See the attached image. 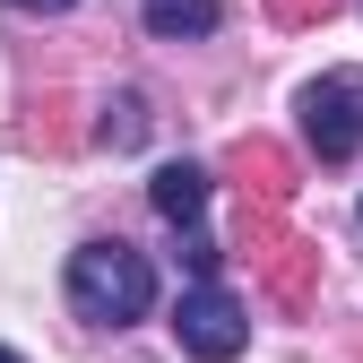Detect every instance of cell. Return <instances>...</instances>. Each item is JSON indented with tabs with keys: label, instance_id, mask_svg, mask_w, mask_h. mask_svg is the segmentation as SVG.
<instances>
[{
	"label": "cell",
	"instance_id": "cell-2",
	"mask_svg": "<svg viewBox=\"0 0 363 363\" xmlns=\"http://www.w3.org/2000/svg\"><path fill=\"white\" fill-rule=\"evenodd\" d=\"M303 139L329 164H346L363 147V69H320L303 86Z\"/></svg>",
	"mask_w": 363,
	"mask_h": 363
},
{
	"label": "cell",
	"instance_id": "cell-6",
	"mask_svg": "<svg viewBox=\"0 0 363 363\" xmlns=\"http://www.w3.org/2000/svg\"><path fill=\"white\" fill-rule=\"evenodd\" d=\"M18 9H69V0H18Z\"/></svg>",
	"mask_w": 363,
	"mask_h": 363
},
{
	"label": "cell",
	"instance_id": "cell-5",
	"mask_svg": "<svg viewBox=\"0 0 363 363\" xmlns=\"http://www.w3.org/2000/svg\"><path fill=\"white\" fill-rule=\"evenodd\" d=\"M147 9V35L182 43V35H216V0H139Z\"/></svg>",
	"mask_w": 363,
	"mask_h": 363
},
{
	"label": "cell",
	"instance_id": "cell-4",
	"mask_svg": "<svg viewBox=\"0 0 363 363\" xmlns=\"http://www.w3.org/2000/svg\"><path fill=\"white\" fill-rule=\"evenodd\" d=\"M147 199H156V216L191 225V216H199V199H208V173H199V164H164V173L147 182Z\"/></svg>",
	"mask_w": 363,
	"mask_h": 363
},
{
	"label": "cell",
	"instance_id": "cell-3",
	"mask_svg": "<svg viewBox=\"0 0 363 363\" xmlns=\"http://www.w3.org/2000/svg\"><path fill=\"white\" fill-rule=\"evenodd\" d=\"M173 337L191 346L199 363H234L242 337H251V311L225 294V286H191V294H182V311H173Z\"/></svg>",
	"mask_w": 363,
	"mask_h": 363
},
{
	"label": "cell",
	"instance_id": "cell-1",
	"mask_svg": "<svg viewBox=\"0 0 363 363\" xmlns=\"http://www.w3.org/2000/svg\"><path fill=\"white\" fill-rule=\"evenodd\" d=\"M147 303H156V268L130 251V242H86V251H69V311H78V320L130 329V320H147Z\"/></svg>",
	"mask_w": 363,
	"mask_h": 363
},
{
	"label": "cell",
	"instance_id": "cell-7",
	"mask_svg": "<svg viewBox=\"0 0 363 363\" xmlns=\"http://www.w3.org/2000/svg\"><path fill=\"white\" fill-rule=\"evenodd\" d=\"M0 363H26V354H18V346H0Z\"/></svg>",
	"mask_w": 363,
	"mask_h": 363
}]
</instances>
